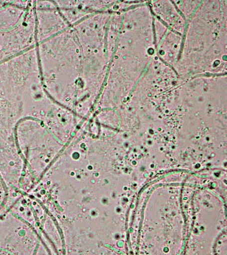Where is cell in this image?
I'll use <instances>...</instances> for the list:
<instances>
[{
  "label": "cell",
  "instance_id": "1",
  "mask_svg": "<svg viewBox=\"0 0 227 255\" xmlns=\"http://www.w3.org/2000/svg\"><path fill=\"white\" fill-rule=\"evenodd\" d=\"M153 7L159 17L167 22L169 26L172 27L176 33H183L185 30V19L181 16L178 11L175 9L173 2H152Z\"/></svg>",
  "mask_w": 227,
  "mask_h": 255
},
{
  "label": "cell",
  "instance_id": "2",
  "mask_svg": "<svg viewBox=\"0 0 227 255\" xmlns=\"http://www.w3.org/2000/svg\"><path fill=\"white\" fill-rule=\"evenodd\" d=\"M6 58H7V56L5 55L2 51H1V49H0V63H1V61H2V60H4L6 59Z\"/></svg>",
  "mask_w": 227,
  "mask_h": 255
}]
</instances>
